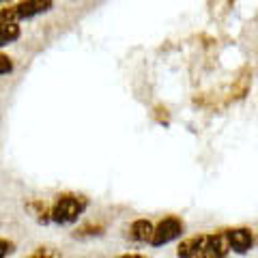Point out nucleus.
<instances>
[{"mask_svg":"<svg viewBox=\"0 0 258 258\" xmlns=\"http://www.w3.org/2000/svg\"><path fill=\"white\" fill-rule=\"evenodd\" d=\"M226 241H228V249L235 254H249L256 245V235L247 226H235V228H224Z\"/></svg>","mask_w":258,"mask_h":258,"instance_id":"nucleus-4","label":"nucleus"},{"mask_svg":"<svg viewBox=\"0 0 258 258\" xmlns=\"http://www.w3.org/2000/svg\"><path fill=\"white\" fill-rule=\"evenodd\" d=\"M114 258H151V256L138 254V252H125V254H118V256H114Z\"/></svg>","mask_w":258,"mask_h":258,"instance_id":"nucleus-14","label":"nucleus"},{"mask_svg":"<svg viewBox=\"0 0 258 258\" xmlns=\"http://www.w3.org/2000/svg\"><path fill=\"white\" fill-rule=\"evenodd\" d=\"M54 0H22L0 9V24H20L24 20H32L37 15L52 11Z\"/></svg>","mask_w":258,"mask_h":258,"instance_id":"nucleus-2","label":"nucleus"},{"mask_svg":"<svg viewBox=\"0 0 258 258\" xmlns=\"http://www.w3.org/2000/svg\"><path fill=\"white\" fill-rule=\"evenodd\" d=\"M15 249H18V245H15V241L0 237V258H9V256L15 252Z\"/></svg>","mask_w":258,"mask_h":258,"instance_id":"nucleus-12","label":"nucleus"},{"mask_svg":"<svg viewBox=\"0 0 258 258\" xmlns=\"http://www.w3.org/2000/svg\"><path fill=\"white\" fill-rule=\"evenodd\" d=\"M24 258H58V252L52 247H47V245H41V247H35L28 256H24Z\"/></svg>","mask_w":258,"mask_h":258,"instance_id":"nucleus-11","label":"nucleus"},{"mask_svg":"<svg viewBox=\"0 0 258 258\" xmlns=\"http://www.w3.org/2000/svg\"><path fill=\"white\" fill-rule=\"evenodd\" d=\"M203 243H205V232L183 239L179 243V247H176V258H200Z\"/></svg>","mask_w":258,"mask_h":258,"instance_id":"nucleus-7","label":"nucleus"},{"mask_svg":"<svg viewBox=\"0 0 258 258\" xmlns=\"http://www.w3.org/2000/svg\"><path fill=\"white\" fill-rule=\"evenodd\" d=\"M103 232H106V228H103V226H99V224H86V226H82V228H78V230L74 232V237H76V239L101 237Z\"/></svg>","mask_w":258,"mask_h":258,"instance_id":"nucleus-10","label":"nucleus"},{"mask_svg":"<svg viewBox=\"0 0 258 258\" xmlns=\"http://www.w3.org/2000/svg\"><path fill=\"white\" fill-rule=\"evenodd\" d=\"M88 198L76 191H64L50 203V222L56 226H74L86 213Z\"/></svg>","mask_w":258,"mask_h":258,"instance_id":"nucleus-1","label":"nucleus"},{"mask_svg":"<svg viewBox=\"0 0 258 258\" xmlns=\"http://www.w3.org/2000/svg\"><path fill=\"white\" fill-rule=\"evenodd\" d=\"M13 71V60L7 54H0V76H7Z\"/></svg>","mask_w":258,"mask_h":258,"instance_id":"nucleus-13","label":"nucleus"},{"mask_svg":"<svg viewBox=\"0 0 258 258\" xmlns=\"http://www.w3.org/2000/svg\"><path fill=\"white\" fill-rule=\"evenodd\" d=\"M22 37L20 24H0V47L11 45Z\"/></svg>","mask_w":258,"mask_h":258,"instance_id":"nucleus-9","label":"nucleus"},{"mask_svg":"<svg viewBox=\"0 0 258 258\" xmlns=\"http://www.w3.org/2000/svg\"><path fill=\"white\" fill-rule=\"evenodd\" d=\"M228 254L230 249H228V241H226L224 230L205 232V243H203L200 258H228Z\"/></svg>","mask_w":258,"mask_h":258,"instance_id":"nucleus-5","label":"nucleus"},{"mask_svg":"<svg viewBox=\"0 0 258 258\" xmlns=\"http://www.w3.org/2000/svg\"><path fill=\"white\" fill-rule=\"evenodd\" d=\"M185 235V224L179 215H166L164 220H159L157 224H153V235L149 245L153 247H164L172 241L181 239Z\"/></svg>","mask_w":258,"mask_h":258,"instance_id":"nucleus-3","label":"nucleus"},{"mask_svg":"<svg viewBox=\"0 0 258 258\" xmlns=\"http://www.w3.org/2000/svg\"><path fill=\"white\" fill-rule=\"evenodd\" d=\"M153 235V222L147 217H140V220H134L127 228V239L132 243H149Z\"/></svg>","mask_w":258,"mask_h":258,"instance_id":"nucleus-6","label":"nucleus"},{"mask_svg":"<svg viewBox=\"0 0 258 258\" xmlns=\"http://www.w3.org/2000/svg\"><path fill=\"white\" fill-rule=\"evenodd\" d=\"M26 211L32 215V220L39 222V224H50V203L45 200H28L26 203Z\"/></svg>","mask_w":258,"mask_h":258,"instance_id":"nucleus-8","label":"nucleus"},{"mask_svg":"<svg viewBox=\"0 0 258 258\" xmlns=\"http://www.w3.org/2000/svg\"><path fill=\"white\" fill-rule=\"evenodd\" d=\"M7 3H13V0H0V5H7Z\"/></svg>","mask_w":258,"mask_h":258,"instance_id":"nucleus-15","label":"nucleus"}]
</instances>
